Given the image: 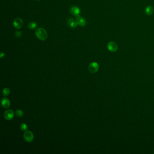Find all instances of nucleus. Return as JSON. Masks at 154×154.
<instances>
[{
	"mask_svg": "<svg viewBox=\"0 0 154 154\" xmlns=\"http://www.w3.org/2000/svg\"><path fill=\"white\" fill-rule=\"evenodd\" d=\"M35 35L41 41H45L48 38V34L46 30L42 28H39L37 29L35 32Z\"/></svg>",
	"mask_w": 154,
	"mask_h": 154,
	"instance_id": "obj_1",
	"label": "nucleus"
},
{
	"mask_svg": "<svg viewBox=\"0 0 154 154\" xmlns=\"http://www.w3.org/2000/svg\"><path fill=\"white\" fill-rule=\"evenodd\" d=\"M24 138L25 141L28 142H31L34 139V134L30 131H26L24 134Z\"/></svg>",
	"mask_w": 154,
	"mask_h": 154,
	"instance_id": "obj_2",
	"label": "nucleus"
},
{
	"mask_svg": "<svg viewBox=\"0 0 154 154\" xmlns=\"http://www.w3.org/2000/svg\"><path fill=\"white\" fill-rule=\"evenodd\" d=\"M89 71L92 73L97 72L99 69V65L96 62L91 63L89 66Z\"/></svg>",
	"mask_w": 154,
	"mask_h": 154,
	"instance_id": "obj_3",
	"label": "nucleus"
},
{
	"mask_svg": "<svg viewBox=\"0 0 154 154\" xmlns=\"http://www.w3.org/2000/svg\"><path fill=\"white\" fill-rule=\"evenodd\" d=\"M107 49L109 51L116 52L118 49V46L117 43L114 41H111L107 44Z\"/></svg>",
	"mask_w": 154,
	"mask_h": 154,
	"instance_id": "obj_4",
	"label": "nucleus"
},
{
	"mask_svg": "<svg viewBox=\"0 0 154 154\" xmlns=\"http://www.w3.org/2000/svg\"><path fill=\"white\" fill-rule=\"evenodd\" d=\"M4 117L6 120H12L14 117V113L13 111L11 109L6 110L4 113Z\"/></svg>",
	"mask_w": 154,
	"mask_h": 154,
	"instance_id": "obj_5",
	"label": "nucleus"
},
{
	"mask_svg": "<svg viewBox=\"0 0 154 154\" xmlns=\"http://www.w3.org/2000/svg\"><path fill=\"white\" fill-rule=\"evenodd\" d=\"M24 25L23 21L20 18H16L13 21V25L15 28L20 29L23 27Z\"/></svg>",
	"mask_w": 154,
	"mask_h": 154,
	"instance_id": "obj_6",
	"label": "nucleus"
},
{
	"mask_svg": "<svg viewBox=\"0 0 154 154\" xmlns=\"http://www.w3.org/2000/svg\"><path fill=\"white\" fill-rule=\"evenodd\" d=\"M76 21L77 22V24L79 26L84 27L86 26V20L80 16L79 15L76 16Z\"/></svg>",
	"mask_w": 154,
	"mask_h": 154,
	"instance_id": "obj_7",
	"label": "nucleus"
},
{
	"mask_svg": "<svg viewBox=\"0 0 154 154\" xmlns=\"http://www.w3.org/2000/svg\"><path fill=\"white\" fill-rule=\"evenodd\" d=\"M1 105L4 108H8L11 105L10 101L8 98L4 97L1 100Z\"/></svg>",
	"mask_w": 154,
	"mask_h": 154,
	"instance_id": "obj_8",
	"label": "nucleus"
},
{
	"mask_svg": "<svg viewBox=\"0 0 154 154\" xmlns=\"http://www.w3.org/2000/svg\"><path fill=\"white\" fill-rule=\"evenodd\" d=\"M70 11L71 14L75 16H77L80 14V9L77 6H73L71 7Z\"/></svg>",
	"mask_w": 154,
	"mask_h": 154,
	"instance_id": "obj_9",
	"label": "nucleus"
},
{
	"mask_svg": "<svg viewBox=\"0 0 154 154\" xmlns=\"http://www.w3.org/2000/svg\"><path fill=\"white\" fill-rule=\"evenodd\" d=\"M67 23L69 26H70L72 29L76 28L77 27V25H78L76 21H75L73 19L71 18L69 19L67 21Z\"/></svg>",
	"mask_w": 154,
	"mask_h": 154,
	"instance_id": "obj_10",
	"label": "nucleus"
},
{
	"mask_svg": "<svg viewBox=\"0 0 154 154\" xmlns=\"http://www.w3.org/2000/svg\"><path fill=\"white\" fill-rule=\"evenodd\" d=\"M146 14L148 15H151L154 12V8L151 6H147L145 9Z\"/></svg>",
	"mask_w": 154,
	"mask_h": 154,
	"instance_id": "obj_11",
	"label": "nucleus"
},
{
	"mask_svg": "<svg viewBox=\"0 0 154 154\" xmlns=\"http://www.w3.org/2000/svg\"><path fill=\"white\" fill-rule=\"evenodd\" d=\"M37 24L34 21L30 22L28 24V27H29V29H35L37 27Z\"/></svg>",
	"mask_w": 154,
	"mask_h": 154,
	"instance_id": "obj_12",
	"label": "nucleus"
},
{
	"mask_svg": "<svg viewBox=\"0 0 154 154\" xmlns=\"http://www.w3.org/2000/svg\"><path fill=\"white\" fill-rule=\"evenodd\" d=\"M10 93V90L8 88H5L4 89L2 90V94L3 96H6L8 95Z\"/></svg>",
	"mask_w": 154,
	"mask_h": 154,
	"instance_id": "obj_13",
	"label": "nucleus"
},
{
	"mask_svg": "<svg viewBox=\"0 0 154 154\" xmlns=\"http://www.w3.org/2000/svg\"><path fill=\"white\" fill-rule=\"evenodd\" d=\"M28 128V125L25 123H23L20 125V129L22 131H27Z\"/></svg>",
	"mask_w": 154,
	"mask_h": 154,
	"instance_id": "obj_14",
	"label": "nucleus"
},
{
	"mask_svg": "<svg viewBox=\"0 0 154 154\" xmlns=\"http://www.w3.org/2000/svg\"><path fill=\"white\" fill-rule=\"evenodd\" d=\"M24 114V112L21 109H18L15 111V115L18 117H22Z\"/></svg>",
	"mask_w": 154,
	"mask_h": 154,
	"instance_id": "obj_15",
	"label": "nucleus"
},
{
	"mask_svg": "<svg viewBox=\"0 0 154 154\" xmlns=\"http://www.w3.org/2000/svg\"><path fill=\"white\" fill-rule=\"evenodd\" d=\"M15 35L17 38H20L22 36V33L20 31H17L15 33Z\"/></svg>",
	"mask_w": 154,
	"mask_h": 154,
	"instance_id": "obj_16",
	"label": "nucleus"
},
{
	"mask_svg": "<svg viewBox=\"0 0 154 154\" xmlns=\"http://www.w3.org/2000/svg\"><path fill=\"white\" fill-rule=\"evenodd\" d=\"M4 56H5V54H4V53L3 52H1V53H0V58H2V57H4Z\"/></svg>",
	"mask_w": 154,
	"mask_h": 154,
	"instance_id": "obj_17",
	"label": "nucleus"
},
{
	"mask_svg": "<svg viewBox=\"0 0 154 154\" xmlns=\"http://www.w3.org/2000/svg\"></svg>",
	"mask_w": 154,
	"mask_h": 154,
	"instance_id": "obj_18",
	"label": "nucleus"
}]
</instances>
